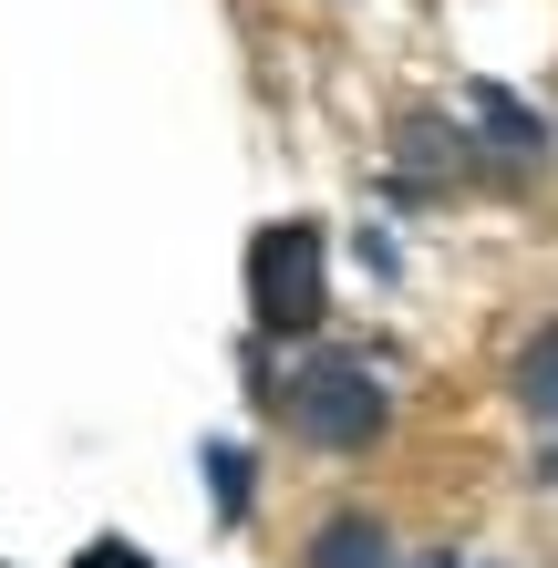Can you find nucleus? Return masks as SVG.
Returning a JSON list of instances; mask_svg holds the SVG:
<instances>
[{
  "label": "nucleus",
  "instance_id": "5",
  "mask_svg": "<svg viewBox=\"0 0 558 568\" xmlns=\"http://www.w3.org/2000/svg\"><path fill=\"white\" fill-rule=\"evenodd\" d=\"M248 476H258L248 455H227V445H207V496H217V517H248Z\"/></svg>",
  "mask_w": 558,
  "mask_h": 568
},
{
  "label": "nucleus",
  "instance_id": "2",
  "mask_svg": "<svg viewBox=\"0 0 558 568\" xmlns=\"http://www.w3.org/2000/svg\"><path fill=\"white\" fill-rule=\"evenodd\" d=\"M280 404H290V434L321 445V455H363L373 434L393 424V393L363 373V362H301Z\"/></svg>",
  "mask_w": 558,
  "mask_h": 568
},
{
  "label": "nucleus",
  "instance_id": "6",
  "mask_svg": "<svg viewBox=\"0 0 558 568\" xmlns=\"http://www.w3.org/2000/svg\"><path fill=\"white\" fill-rule=\"evenodd\" d=\"M517 404H528V414H558V331L517 362Z\"/></svg>",
  "mask_w": 558,
  "mask_h": 568
},
{
  "label": "nucleus",
  "instance_id": "4",
  "mask_svg": "<svg viewBox=\"0 0 558 568\" xmlns=\"http://www.w3.org/2000/svg\"><path fill=\"white\" fill-rule=\"evenodd\" d=\"M311 568H383V527L373 517H332L311 538Z\"/></svg>",
  "mask_w": 558,
  "mask_h": 568
},
{
  "label": "nucleus",
  "instance_id": "7",
  "mask_svg": "<svg viewBox=\"0 0 558 568\" xmlns=\"http://www.w3.org/2000/svg\"><path fill=\"white\" fill-rule=\"evenodd\" d=\"M73 568H155V558H145V548H124V538H93Z\"/></svg>",
  "mask_w": 558,
  "mask_h": 568
},
{
  "label": "nucleus",
  "instance_id": "3",
  "mask_svg": "<svg viewBox=\"0 0 558 568\" xmlns=\"http://www.w3.org/2000/svg\"><path fill=\"white\" fill-rule=\"evenodd\" d=\"M476 124L497 135V155H507V165H538V145H548V135H538V114H528V104H507L497 83H476Z\"/></svg>",
  "mask_w": 558,
  "mask_h": 568
},
{
  "label": "nucleus",
  "instance_id": "1",
  "mask_svg": "<svg viewBox=\"0 0 558 568\" xmlns=\"http://www.w3.org/2000/svg\"><path fill=\"white\" fill-rule=\"evenodd\" d=\"M321 300H332V239H321V217H270L248 239V311H258V331H311Z\"/></svg>",
  "mask_w": 558,
  "mask_h": 568
}]
</instances>
